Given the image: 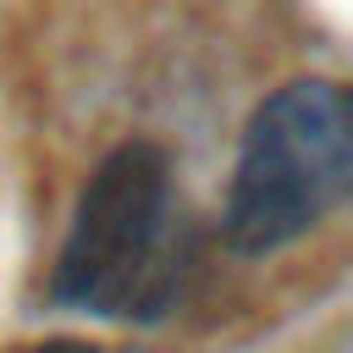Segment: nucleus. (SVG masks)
<instances>
[{"mask_svg":"<svg viewBox=\"0 0 353 353\" xmlns=\"http://www.w3.org/2000/svg\"><path fill=\"white\" fill-rule=\"evenodd\" d=\"M182 210L154 143L110 149L72 210L50 270V303L94 320H154L182 287Z\"/></svg>","mask_w":353,"mask_h":353,"instance_id":"1","label":"nucleus"},{"mask_svg":"<svg viewBox=\"0 0 353 353\" xmlns=\"http://www.w3.org/2000/svg\"><path fill=\"white\" fill-rule=\"evenodd\" d=\"M11 353H94V347H88V342H77V336H44V342L11 347Z\"/></svg>","mask_w":353,"mask_h":353,"instance_id":"3","label":"nucleus"},{"mask_svg":"<svg viewBox=\"0 0 353 353\" xmlns=\"http://www.w3.org/2000/svg\"><path fill=\"white\" fill-rule=\"evenodd\" d=\"M353 199V83H281L243 127L226 188V248L281 254Z\"/></svg>","mask_w":353,"mask_h":353,"instance_id":"2","label":"nucleus"}]
</instances>
